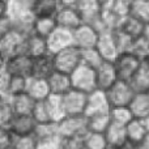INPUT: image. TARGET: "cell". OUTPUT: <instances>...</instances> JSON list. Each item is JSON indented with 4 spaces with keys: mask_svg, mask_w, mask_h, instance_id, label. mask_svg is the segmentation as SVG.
<instances>
[{
    "mask_svg": "<svg viewBox=\"0 0 149 149\" xmlns=\"http://www.w3.org/2000/svg\"><path fill=\"white\" fill-rule=\"evenodd\" d=\"M54 68L58 72L70 74L81 64V50L76 46H68L52 54Z\"/></svg>",
    "mask_w": 149,
    "mask_h": 149,
    "instance_id": "6da1fadb",
    "label": "cell"
},
{
    "mask_svg": "<svg viewBox=\"0 0 149 149\" xmlns=\"http://www.w3.org/2000/svg\"><path fill=\"white\" fill-rule=\"evenodd\" d=\"M141 63L143 60L135 54H132L131 51L119 52L118 56L113 60V65L118 80L128 82L132 79V76L137 72Z\"/></svg>",
    "mask_w": 149,
    "mask_h": 149,
    "instance_id": "7a4b0ae2",
    "label": "cell"
},
{
    "mask_svg": "<svg viewBox=\"0 0 149 149\" xmlns=\"http://www.w3.org/2000/svg\"><path fill=\"white\" fill-rule=\"evenodd\" d=\"M56 127L60 137H84L88 132L85 115H65L56 123Z\"/></svg>",
    "mask_w": 149,
    "mask_h": 149,
    "instance_id": "3957f363",
    "label": "cell"
},
{
    "mask_svg": "<svg viewBox=\"0 0 149 149\" xmlns=\"http://www.w3.org/2000/svg\"><path fill=\"white\" fill-rule=\"evenodd\" d=\"M107 102L111 107H127L134 97L135 92L126 81L116 80L109 89L105 90Z\"/></svg>",
    "mask_w": 149,
    "mask_h": 149,
    "instance_id": "277c9868",
    "label": "cell"
},
{
    "mask_svg": "<svg viewBox=\"0 0 149 149\" xmlns=\"http://www.w3.org/2000/svg\"><path fill=\"white\" fill-rule=\"evenodd\" d=\"M71 88L85 94H89L90 92L97 89L95 85V72L93 68L88 67L85 64H80L73 72L70 73Z\"/></svg>",
    "mask_w": 149,
    "mask_h": 149,
    "instance_id": "5b68a950",
    "label": "cell"
},
{
    "mask_svg": "<svg viewBox=\"0 0 149 149\" xmlns=\"http://www.w3.org/2000/svg\"><path fill=\"white\" fill-rule=\"evenodd\" d=\"M25 38V36L17 33L13 29L3 38H0V54L4 56V59H8L17 54H25L24 52Z\"/></svg>",
    "mask_w": 149,
    "mask_h": 149,
    "instance_id": "8992f818",
    "label": "cell"
},
{
    "mask_svg": "<svg viewBox=\"0 0 149 149\" xmlns=\"http://www.w3.org/2000/svg\"><path fill=\"white\" fill-rule=\"evenodd\" d=\"M33 58L26 54H17L5 59L4 70L9 76L30 77Z\"/></svg>",
    "mask_w": 149,
    "mask_h": 149,
    "instance_id": "52a82bcc",
    "label": "cell"
},
{
    "mask_svg": "<svg viewBox=\"0 0 149 149\" xmlns=\"http://www.w3.org/2000/svg\"><path fill=\"white\" fill-rule=\"evenodd\" d=\"M62 97L63 109L65 115H84L86 105V94L76 89H70Z\"/></svg>",
    "mask_w": 149,
    "mask_h": 149,
    "instance_id": "ba28073f",
    "label": "cell"
},
{
    "mask_svg": "<svg viewBox=\"0 0 149 149\" xmlns=\"http://www.w3.org/2000/svg\"><path fill=\"white\" fill-rule=\"evenodd\" d=\"M98 36H100V33L92 25L81 24L72 31L73 46H76L80 50L93 49L95 46V43H97Z\"/></svg>",
    "mask_w": 149,
    "mask_h": 149,
    "instance_id": "9c48e42d",
    "label": "cell"
},
{
    "mask_svg": "<svg viewBox=\"0 0 149 149\" xmlns=\"http://www.w3.org/2000/svg\"><path fill=\"white\" fill-rule=\"evenodd\" d=\"M110 105L107 102V98L103 90L95 89L86 94V105H85V116L101 115V114H109Z\"/></svg>",
    "mask_w": 149,
    "mask_h": 149,
    "instance_id": "30bf717a",
    "label": "cell"
},
{
    "mask_svg": "<svg viewBox=\"0 0 149 149\" xmlns=\"http://www.w3.org/2000/svg\"><path fill=\"white\" fill-rule=\"evenodd\" d=\"M74 9H76L81 22L88 24V25H93L102 12L97 0H77Z\"/></svg>",
    "mask_w": 149,
    "mask_h": 149,
    "instance_id": "8fae6325",
    "label": "cell"
},
{
    "mask_svg": "<svg viewBox=\"0 0 149 149\" xmlns=\"http://www.w3.org/2000/svg\"><path fill=\"white\" fill-rule=\"evenodd\" d=\"M46 43H47V50H49L50 54H55V52L73 45L72 31L56 26L51 31V34L46 38Z\"/></svg>",
    "mask_w": 149,
    "mask_h": 149,
    "instance_id": "7c38bea8",
    "label": "cell"
},
{
    "mask_svg": "<svg viewBox=\"0 0 149 149\" xmlns=\"http://www.w3.org/2000/svg\"><path fill=\"white\" fill-rule=\"evenodd\" d=\"M94 49L97 50L100 56L105 62H113L119 54L113 33H109V31L107 33H100Z\"/></svg>",
    "mask_w": 149,
    "mask_h": 149,
    "instance_id": "4fadbf2b",
    "label": "cell"
},
{
    "mask_svg": "<svg viewBox=\"0 0 149 149\" xmlns=\"http://www.w3.org/2000/svg\"><path fill=\"white\" fill-rule=\"evenodd\" d=\"M31 4L33 0H7V16L10 21L34 18Z\"/></svg>",
    "mask_w": 149,
    "mask_h": 149,
    "instance_id": "5bb4252c",
    "label": "cell"
},
{
    "mask_svg": "<svg viewBox=\"0 0 149 149\" xmlns=\"http://www.w3.org/2000/svg\"><path fill=\"white\" fill-rule=\"evenodd\" d=\"M36 122L31 115H16L10 118L7 128L10 131L13 136H25V135H33L36 128Z\"/></svg>",
    "mask_w": 149,
    "mask_h": 149,
    "instance_id": "9a60e30c",
    "label": "cell"
},
{
    "mask_svg": "<svg viewBox=\"0 0 149 149\" xmlns=\"http://www.w3.org/2000/svg\"><path fill=\"white\" fill-rule=\"evenodd\" d=\"M94 72H95V85H97V89L103 90V92L106 89H109L118 80L113 62H105L103 60L94 70Z\"/></svg>",
    "mask_w": 149,
    "mask_h": 149,
    "instance_id": "2e32d148",
    "label": "cell"
},
{
    "mask_svg": "<svg viewBox=\"0 0 149 149\" xmlns=\"http://www.w3.org/2000/svg\"><path fill=\"white\" fill-rule=\"evenodd\" d=\"M54 20L58 28L65 29V30L70 31H73L77 26H80L82 24L76 9L67 7H60L59 10L56 12V15L54 16Z\"/></svg>",
    "mask_w": 149,
    "mask_h": 149,
    "instance_id": "e0dca14e",
    "label": "cell"
},
{
    "mask_svg": "<svg viewBox=\"0 0 149 149\" xmlns=\"http://www.w3.org/2000/svg\"><path fill=\"white\" fill-rule=\"evenodd\" d=\"M54 71L55 68H54V62H52V54L47 52V54L41 55V56L33 58L30 77L46 80Z\"/></svg>",
    "mask_w": 149,
    "mask_h": 149,
    "instance_id": "ac0fdd59",
    "label": "cell"
},
{
    "mask_svg": "<svg viewBox=\"0 0 149 149\" xmlns=\"http://www.w3.org/2000/svg\"><path fill=\"white\" fill-rule=\"evenodd\" d=\"M46 82H47V86H49L50 94H54V95H63L70 89H72L71 88L70 74L58 72V71H54L50 74L46 79Z\"/></svg>",
    "mask_w": 149,
    "mask_h": 149,
    "instance_id": "d6986e66",
    "label": "cell"
},
{
    "mask_svg": "<svg viewBox=\"0 0 149 149\" xmlns=\"http://www.w3.org/2000/svg\"><path fill=\"white\" fill-rule=\"evenodd\" d=\"M128 109L134 118H147L149 115V92H135Z\"/></svg>",
    "mask_w": 149,
    "mask_h": 149,
    "instance_id": "ffe728a7",
    "label": "cell"
},
{
    "mask_svg": "<svg viewBox=\"0 0 149 149\" xmlns=\"http://www.w3.org/2000/svg\"><path fill=\"white\" fill-rule=\"evenodd\" d=\"M25 93L36 102L46 100L50 95V90H49V86H47L46 80L36 79V77H29L28 79Z\"/></svg>",
    "mask_w": 149,
    "mask_h": 149,
    "instance_id": "44dd1931",
    "label": "cell"
},
{
    "mask_svg": "<svg viewBox=\"0 0 149 149\" xmlns=\"http://www.w3.org/2000/svg\"><path fill=\"white\" fill-rule=\"evenodd\" d=\"M24 52L29 55L30 58H37L45 55L49 52L47 50L46 38L37 36V34L31 33L25 38V46H24Z\"/></svg>",
    "mask_w": 149,
    "mask_h": 149,
    "instance_id": "7402d4cb",
    "label": "cell"
},
{
    "mask_svg": "<svg viewBox=\"0 0 149 149\" xmlns=\"http://www.w3.org/2000/svg\"><path fill=\"white\" fill-rule=\"evenodd\" d=\"M8 100L10 103V109L16 115H30L31 110L34 107V103H36V101L31 100L26 93L8 97Z\"/></svg>",
    "mask_w": 149,
    "mask_h": 149,
    "instance_id": "603a6c76",
    "label": "cell"
},
{
    "mask_svg": "<svg viewBox=\"0 0 149 149\" xmlns=\"http://www.w3.org/2000/svg\"><path fill=\"white\" fill-rule=\"evenodd\" d=\"M60 5L58 0H33L31 13L37 17H54L59 10Z\"/></svg>",
    "mask_w": 149,
    "mask_h": 149,
    "instance_id": "cb8c5ba5",
    "label": "cell"
},
{
    "mask_svg": "<svg viewBox=\"0 0 149 149\" xmlns=\"http://www.w3.org/2000/svg\"><path fill=\"white\" fill-rule=\"evenodd\" d=\"M144 29H145L144 24L140 22V21L136 20V18H134L132 16L127 15L122 18L118 30L122 31L123 34H126V36L130 37V38L136 39V38H139V37L143 36Z\"/></svg>",
    "mask_w": 149,
    "mask_h": 149,
    "instance_id": "d4e9b609",
    "label": "cell"
},
{
    "mask_svg": "<svg viewBox=\"0 0 149 149\" xmlns=\"http://www.w3.org/2000/svg\"><path fill=\"white\" fill-rule=\"evenodd\" d=\"M43 102H45V106H46L50 122L58 123V122H60L65 116L63 103H62V97L60 95L50 94L46 100H43Z\"/></svg>",
    "mask_w": 149,
    "mask_h": 149,
    "instance_id": "484cf974",
    "label": "cell"
},
{
    "mask_svg": "<svg viewBox=\"0 0 149 149\" xmlns=\"http://www.w3.org/2000/svg\"><path fill=\"white\" fill-rule=\"evenodd\" d=\"M126 126H119V124H115V123H111L107 126V128L105 130L103 135H105V139L107 141V145L109 148H116L124 143L127 140L126 137Z\"/></svg>",
    "mask_w": 149,
    "mask_h": 149,
    "instance_id": "4316f807",
    "label": "cell"
},
{
    "mask_svg": "<svg viewBox=\"0 0 149 149\" xmlns=\"http://www.w3.org/2000/svg\"><path fill=\"white\" fill-rule=\"evenodd\" d=\"M126 137L128 141L139 144L143 140V137L147 135V130H145L144 122L143 119H137V118H132L128 123L126 124Z\"/></svg>",
    "mask_w": 149,
    "mask_h": 149,
    "instance_id": "83f0119b",
    "label": "cell"
},
{
    "mask_svg": "<svg viewBox=\"0 0 149 149\" xmlns=\"http://www.w3.org/2000/svg\"><path fill=\"white\" fill-rule=\"evenodd\" d=\"M128 15L139 20L144 25L149 24V0H132L128 8Z\"/></svg>",
    "mask_w": 149,
    "mask_h": 149,
    "instance_id": "f1b7e54d",
    "label": "cell"
},
{
    "mask_svg": "<svg viewBox=\"0 0 149 149\" xmlns=\"http://www.w3.org/2000/svg\"><path fill=\"white\" fill-rule=\"evenodd\" d=\"M128 84L131 85L134 92H149V70L143 63Z\"/></svg>",
    "mask_w": 149,
    "mask_h": 149,
    "instance_id": "f546056e",
    "label": "cell"
},
{
    "mask_svg": "<svg viewBox=\"0 0 149 149\" xmlns=\"http://www.w3.org/2000/svg\"><path fill=\"white\" fill-rule=\"evenodd\" d=\"M56 28L54 17H37L33 21V33L42 38H47Z\"/></svg>",
    "mask_w": 149,
    "mask_h": 149,
    "instance_id": "4dcf8cb0",
    "label": "cell"
},
{
    "mask_svg": "<svg viewBox=\"0 0 149 149\" xmlns=\"http://www.w3.org/2000/svg\"><path fill=\"white\" fill-rule=\"evenodd\" d=\"M85 149H107V141L105 139V135L101 132H90L88 131L85 136L82 137Z\"/></svg>",
    "mask_w": 149,
    "mask_h": 149,
    "instance_id": "1f68e13d",
    "label": "cell"
},
{
    "mask_svg": "<svg viewBox=\"0 0 149 149\" xmlns=\"http://www.w3.org/2000/svg\"><path fill=\"white\" fill-rule=\"evenodd\" d=\"M28 79L29 77L9 76V74H8V82H7V92H5V97H12V95L25 93Z\"/></svg>",
    "mask_w": 149,
    "mask_h": 149,
    "instance_id": "d6a6232c",
    "label": "cell"
},
{
    "mask_svg": "<svg viewBox=\"0 0 149 149\" xmlns=\"http://www.w3.org/2000/svg\"><path fill=\"white\" fill-rule=\"evenodd\" d=\"M33 136L36 137V140H43V139H49V137L59 136V135H58L56 123H54V122L37 123L36 128H34V132H33Z\"/></svg>",
    "mask_w": 149,
    "mask_h": 149,
    "instance_id": "836d02e7",
    "label": "cell"
},
{
    "mask_svg": "<svg viewBox=\"0 0 149 149\" xmlns=\"http://www.w3.org/2000/svg\"><path fill=\"white\" fill-rule=\"evenodd\" d=\"M88 122V131L90 132H101L103 134L107 126L110 124V116L109 114H101V115L85 116Z\"/></svg>",
    "mask_w": 149,
    "mask_h": 149,
    "instance_id": "e575fe53",
    "label": "cell"
},
{
    "mask_svg": "<svg viewBox=\"0 0 149 149\" xmlns=\"http://www.w3.org/2000/svg\"><path fill=\"white\" fill-rule=\"evenodd\" d=\"M109 116H110L111 123L119 124V126H126L134 118L128 106L127 107H111L109 111Z\"/></svg>",
    "mask_w": 149,
    "mask_h": 149,
    "instance_id": "d590c367",
    "label": "cell"
},
{
    "mask_svg": "<svg viewBox=\"0 0 149 149\" xmlns=\"http://www.w3.org/2000/svg\"><path fill=\"white\" fill-rule=\"evenodd\" d=\"M102 62H103L102 58L100 56V54L97 52V50H95L94 47H93V49L81 50V63L82 64L95 70Z\"/></svg>",
    "mask_w": 149,
    "mask_h": 149,
    "instance_id": "8d00e7d4",
    "label": "cell"
},
{
    "mask_svg": "<svg viewBox=\"0 0 149 149\" xmlns=\"http://www.w3.org/2000/svg\"><path fill=\"white\" fill-rule=\"evenodd\" d=\"M37 140L33 135L25 136H13V141L10 148L12 149H36Z\"/></svg>",
    "mask_w": 149,
    "mask_h": 149,
    "instance_id": "74e56055",
    "label": "cell"
},
{
    "mask_svg": "<svg viewBox=\"0 0 149 149\" xmlns=\"http://www.w3.org/2000/svg\"><path fill=\"white\" fill-rule=\"evenodd\" d=\"M130 51L143 60L149 54V42L143 36L139 37V38L134 39V42H132V46H131V49H130Z\"/></svg>",
    "mask_w": 149,
    "mask_h": 149,
    "instance_id": "f35d334b",
    "label": "cell"
},
{
    "mask_svg": "<svg viewBox=\"0 0 149 149\" xmlns=\"http://www.w3.org/2000/svg\"><path fill=\"white\" fill-rule=\"evenodd\" d=\"M12 116H13V111L10 109V103L8 97H0V126L7 127Z\"/></svg>",
    "mask_w": 149,
    "mask_h": 149,
    "instance_id": "ab89813d",
    "label": "cell"
},
{
    "mask_svg": "<svg viewBox=\"0 0 149 149\" xmlns=\"http://www.w3.org/2000/svg\"><path fill=\"white\" fill-rule=\"evenodd\" d=\"M113 36H114V41H115V45H116V49H118L119 52H126V51H130L132 46V42L134 39L127 37L126 34H123L122 31L119 30H115L113 31Z\"/></svg>",
    "mask_w": 149,
    "mask_h": 149,
    "instance_id": "60d3db41",
    "label": "cell"
},
{
    "mask_svg": "<svg viewBox=\"0 0 149 149\" xmlns=\"http://www.w3.org/2000/svg\"><path fill=\"white\" fill-rule=\"evenodd\" d=\"M30 115H31V118L34 119L36 123H46V122H50L43 101H38V102L34 103V107H33V110H31Z\"/></svg>",
    "mask_w": 149,
    "mask_h": 149,
    "instance_id": "b9f144b4",
    "label": "cell"
},
{
    "mask_svg": "<svg viewBox=\"0 0 149 149\" xmlns=\"http://www.w3.org/2000/svg\"><path fill=\"white\" fill-rule=\"evenodd\" d=\"M60 149H85L82 137H60Z\"/></svg>",
    "mask_w": 149,
    "mask_h": 149,
    "instance_id": "7bdbcfd3",
    "label": "cell"
},
{
    "mask_svg": "<svg viewBox=\"0 0 149 149\" xmlns=\"http://www.w3.org/2000/svg\"><path fill=\"white\" fill-rule=\"evenodd\" d=\"M36 149H60V136L37 140Z\"/></svg>",
    "mask_w": 149,
    "mask_h": 149,
    "instance_id": "ee69618b",
    "label": "cell"
},
{
    "mask_svg": "<svg viewBox=\"0 0 149 149\" xmlns=\"http://www.w3.org/2000/svg\"><path fill=\"white\" fill-rule=\"evenodd\" d=\"M131 1L132 0H114L110 9L113 10V12H115L116 15L124 17V16L128 15V8H130Z\"/></svg>",
    "mask_w": 149,
    "mask_h": 149,
    "instance_id": "f6af8a7d",
    "label": "cell"
},
{
    "mask_svg": "<svg viewBox=\"0 0 149 149\" xmlns=\"http://www.w3.org/2000/svg\"><path fill=\"white\" fill-rule=\"evenodd\" d=\"M13 141V135L7 127L0 126V149H8L10 148Z\"/></svg>",
    "mask_w": 149,
    "mask_h": 149,
    "instance_id": "bcb514c9",
    "label": "cell"
},
{
    "mask_svg": "<svg viewBox=\"0 0 149 149\" xmlns=\"http://www.w3.org/2000/svg\"><path fill=\"white\" fill-rule=\"evenodd\" d=\"M10 30H12V21H10V18L8 16L1 17L0 18V38H3Z\"/></svg>",
    "mask_w": 149,
    "mask_h": 149,
    "instance_id": "7dc6e473",
    "label": "cell"
},
{
    "mask_svg": "<svg viewBox=\"0 0 149 149\" xmlns=\"http://www.w3.org/2000/svg\"><path fill=\"white\" fill-rule=\"evenodd\" d=\"M7 82H8V73L4 68L0 70V97H5L7 92Z\"/></svg>",
    "mask_w": 149,
    "mask_h": 149,
    "instance_id": "c3c4849f",
    "label": "cell"
},
{
    "mask_svg": "<svg viewBox=\"0 0 149 149\" xmlns=\"http://www.w3.org/2000/svg\"><path fill=\"white\" fill-rule=\"evenodd\" d=\"M114 149H139V147H137V144H135V143H131V141H128V140H126V141L122 143L119 147H116Z\"/></svg>",
    "mask_w": 149,
    "mask_h": 149,
    "instance_id": "681fc988",
    "label": "cell"
},
{
    "mask_svg": "<svg viewBox=\"0 0 149 149\" xmlns=\"http://www.w3.org/2000/svg\"><path fill=\"white\" fill-rule=\"evenodd\" d=\"M113 1L114 0H97V3L100 4L101 9H110L111 5H113Z\"/></svg>",
    "mask_w": 149,
    "mask_h": 149,
    "instance_id": "f907efd6",
    "label": "cell"
},
{
    "mask_svg": "<svg viewBox=\"0 0 149 149\" xmlns=\"http://www.w3.org/2000/svg\"><path fill=\"white\" fill-rule=\"evenodd\" d=\"M60 7H67V8H74L77 0H58Z\"/></svg>",
    "mask_w": 149,
    "mask_h": 149,
    "instance_id": "816d5d0a",
    "label": "cell"
},
{
    "mask_svg": "<svg viewBox=\"0 0 149 149\" xmlns=\"http://www.w3.org/2000/svg\"><path fill=\"white\" fill-rule=\"evenodd\" d=\"M137 147H139V149H149V134L143 137V140L137 144Z\"/></svg>",
    "mask_w": 149,
    "mask_h": 149,
    "instance_id": "f5cc1de1",
    "label": "cell"
},
{
    "mask_svg": "<svg viewBox=\"0 0 149 149\" xmlns=\"http://www.w3.org/2000/svg\"><path fill=\"white\" fill-rule=\"evenodd\" d=\"M7 16V0H0V18Z\"/></svg>",
    "mask_w": 149,
    "mask_h": 149,
    "instance_id": "db71d44e",
    "label": "cell"
},
{
    "mask_svg": "<svg viewBox=\"0 0 149 149\" xmlns=\"http://www.w3.org/2000/svg\"><path fill=\"white\" fill-rule=\"evenodd\" d=\"M143 37L149 42V24L145 25V29H144V33H143Z\"/></svg>",
    "mask_w": 149,
    "mask_h": 149,
    "instance_id": "11a10c76",
    "label": "cell"
},
{
    "mask_svg": "<svg viewBox=\"0 0 149 149\" xmlns=\"http://www.w3.org/2000/svg\"><path fill=\"white\" fill-rule=\"evenodd\" d=\"M143 122H144V126H145V130H147V134H149V115L147 118L143 119Z\"/></svg>",
    "mask_w": 149,
    "mask_h": 149,
    "instance_id": "9f6ffc18",
    "label": "cell"
},
{
    "mask_svg": "<svg viewBox=\"0 0 149 149\" xmlns=\"http://www.w3.org/2000/svg\"><path fill=\"white\" fill-rule=\"evenodd\" d=\"M143 64H144L145 65V67H147L148 68V70H149V54L147 55V56H145L144 58V59H143Z\"/></svg>",
    "mask_w": 149,
    "mask_h": 149,
    "instance_id": "6f0895ef",
    "label": "cell"
},
{
    "mask_svg": "<svg viewBox=\"0 0 149 149\" xmlns=\"http://www.w3.org/2000/svg\"><path fill=\"white\" fill-rule=\"evenodd\" d=\"M4 63H5L4 56H3V55L0 54V70H1V68H4Z\"/></svg>",
    "mask_w": 149,
    "mask_h": 149,
    "instance_id": "680465c9",
    "label": "cell"
},
{
    "mask_svg": "<svg viewBox=\"0 0 149 149\" xmlns=\"http://www.w3.org/2000/svg\"><path fill=\"white\" fill-rule=\"evenodd\" d=\"M107 149H113V148H107Z\"/></svg>",
    "mask_w": 149,
    "mask_h": 149,
    "instance_id": "91938a15",
    "label": "cell"
},
{
    "mask_svg": "<svg viewBox=\"0 0 149 149\" xmlns=\"http://www.w3.org/2000/svg\"><path fill=\"white\" fill-rule=\"evenodd\" d=\"M8 149H12V148H8Z\"/></svg>",
    "mask_w": 149,
    "mask_h": 149,
    "instance_id": "94428289",
    "label": "cell"
}]
</instances>
